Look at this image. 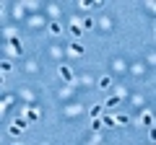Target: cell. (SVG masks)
I'll return each mask as SVG.
<instances>
[{"mask_svg": "<svg viewBox=\"0 0 156 145\" xmlns=\"http://www.w3.org/2000/svg\"><path fill=\"white\" fill-rule=\"evenodd\" d=\"M60 78L65 80V83H70V80H73V70H70V67H65V65H62V67H60Z\"/></svg>", "mask_w": 156, "mask_h": 145, "instance_id": "obj_1", "label": "cell"}, {"mask_svg": "<svg viewBox=\"0 0 156 145\" xmlns=\"http://www.w3.org/2000/svg\"><path fill=\"white\" fill-rule=\"evenodd\" d=\"M101 112H104V106H101V104H94V106H91V119H101Z\"/></svg>", "mask_w": 156, "mask_h": 145, "instance_id": "obj_2", "label": "cell"}, {"mask_svg": "<svg viewBox=\"0 0 156 145\" xmlns=\"http://www.w3.org/2000/svg\"><path fill=\"white\" fill-rule=\"evenodd\" d=\"M70 55L81 57V55H83V47H81V44H70Z\"/></svg>", "mask_w": 156, "mask_h": 145, "instance_id": "obj_3", "label": "cell"}, {"mask_svg": "<svg viewBox=\"0 0 156 145\" xmlns=\"http://www.w3.org/2000/svg\"><path fill=\"white\" fill-rule=\"evenodd\" d=\"M109 86H112V78H109V75H104V78L99 80V88H109Z\"/></svg>", "mask_w": 156, "mask_h": 145, "instance_id": "obj_4", "label": "cell"}, {"mask_svg": "<svg viewBox=\"0 0 156 145\" xmlns=\"http://www.w3.org/2000/svg\"><path fill=\"white\" fill-rule=\"evenodd\" d=\"M70 34H73V36H81V34H83V29L78 26V23H73V26H70Z\"/></svg>", "mask_w": 156, "mask_h": 145, "instance_id": "obj_5", "label": "cell"}, {"mask_svg": "<svg viewBox=\"0 0 156 145\" xmlns=\"http://www.w3.org/2000/svg\"><path fill=\"white\" fill-rule=\"evenodd\" d=\"M11 44H13V49H16V55H21V49H23V47H21V42H18L16 36H13V39H11Z\"/></svg>", "mask_w": 156, "mask_h": 145, "instance_id": "obj_6", "label": "cell"}, {"mask_svg": "<svg viewBox=\"0 0 156 145\" xmlns=\"http://www.w3.org/2000/svg\"><path fill=\"white\" fill-rule=\"evenodd\" d=\"M50 31H52V34H57V36H60V34H62V26H60V23H50Z\"/></svg>", "mask_w": 156, "mask_h": 145, "instance_id": "obj_7", "label": "cell"}, {"mask_svg": "<svg viewBox=\"0 0 156 145\" xmlns=\"http://www.w3.org/2000/svg\"><path fill=\"white\" fill-rule=\"evenodd\" d=\"M117 104H120V96H112V99H107V106H109V109H112V106H117Z\"/></svg>", "mask_w": 156, "mask_h": 145, "instance_id": "obj_8", "label": "cell"}, {"mask_svg": "<svg viewBox=\"0 0 156 145\" xmlns=\"http://www.w3.org/2000/svg\"><path fill=\"white\" fill-rule=\"evenodd\" d=\"M11 67H13L11 62H0V72H11Z\"/></svg>", "mask_w": 156, "mask_h": 145, "instance_id": "obj_9", "label": "cell"}, {"mask_svg": "<svg viewBox=\"0 0 156 145\" xmlns=\"http://www.w3.org/2000/svg\"><path fill=\"white\" fill-rule=\"evenodd\" d=\"M101 124H107V127H115V117H104V119H101Z\"/></svg>", "mask_w": 156, "mask_h": 145, "instance_id": "obj_10", "label": "cell"}, {"mask_svg": "<svg viewBox=\"0 0 156 145\" xmlns=\"http://www.w3.org/2000/svg\"><path fill=\"white\" fill-rule=\"evenodd\" d=\"M81 29H94V21H91V18H83V26Z\"/></svg>", "mask_w": 156, "mask_h": 145, "instance_id": "obj_11", "label": "cell"}, {"mask_svg": "<svg viewBox=\"0 0 156 145\" xmlns=\"http://www.w3.org/2000/svg\"><path fill=\"white\" fill-rule=\"evenodd\" d=\"M39 117V112H34V109H29V112H26V119H37Z\"/></svg>", "mask_w": 156, "mask_h": 145, "instance_id": "obj_12", "label": "cell"}, {"mask_svg": "<svg viewBox=\"0 0 156 145\" xmlns=\"http://www.w3.org/2000/svg\"><path fill=\"white\" fill-rule=\"evenodd\" d=\"M0 83H5V75H3V72H0Z\"/></svg>", "mask_w": 156, "mask_h": 145, "instance_id": "obj_13", "label": "cell"}, {"mask_svg": "<svg viewBox=\"0 0 156 145\" xmlns=\"http://www.w3.org/2000/svg\"><path fill=\"white\" fill-rule=\"evenodd\" d=\"M0 11H3V3H0Z\"/></svg>", "mask_w": 156, "mask_h": 145, "instance_id": "obj_14", "label": "cell"}, {"mask_svg": "<svg viewBox=\"0 0 156 145\" xmlns=\"http://www.w3.org/2000/svg\"><path fill=\"white\" fill-rule=\"evenodd\" d=\"M13 145H21V143H13Z\"/></svg>", "mask_w": 156, "mask_h": 145, "instance_id": "obj_15", "label": "cell"}]
</instances>
